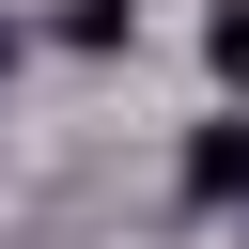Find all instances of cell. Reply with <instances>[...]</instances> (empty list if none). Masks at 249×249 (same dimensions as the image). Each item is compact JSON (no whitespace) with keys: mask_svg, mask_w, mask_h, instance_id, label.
<instances>
[{"mask_svg":"<svg viewBox=\"0 0 249 249\" xmlns=\"http://www.w3.org/2000/svg\"><path fill=\"white\" fill-rule=\"evenodd\" d=\"M171 187H187L202 218H218V202H249V93H233V109H218V124L187 140V171H171Z\"/></svg>","mask_w":249,"mask_h":249,"instance_id":"cell-1","label":"cell"},{"mask_svg":"<svg viewBox=\"0 0 249 249\" xmlns=\"http://www.w3.org/2000/svg\"><path fill=\"white\" fill-rule=\"evenodd\" d=\"M62 47H93V62L140 47V0H62Z\"/></svg>","mask_w":249,"mask_h":249,"instance_id":"cell-2","label":"cell"},{"mask_svg":"<svg viewBox=\"0 0 249 249\" xmlns=\"http://www.w3.org/2000/svg\"><path fill=\"white\" fill-rule=\"evenodd\" d=\"M202 62H218V93H249V0H218V16H202Z\"/></svg>","mask_w":249,"mask_h":249,"instance_id":"cell-3","label":"cell"},{"mask_svg":"<svg viewBox=\"0 0 249 249\" xmlns=\"http://www.w3.org/2000/svg\"><path fill=\"white\" fill-rule=\"evenodd\" d=\"M0 62H16V16H0Z\"/></svg>","mask_w":249,"mask_h":249,"instance_id":"cell-4","label":"cell"}]
</instances>
